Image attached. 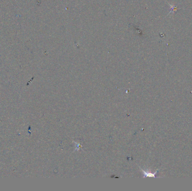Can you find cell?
<instances>
[]
</instances>
